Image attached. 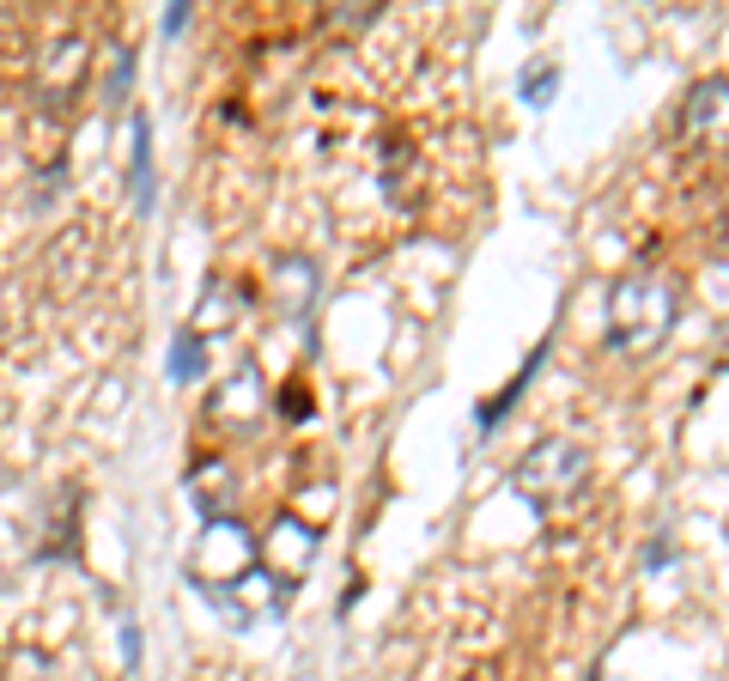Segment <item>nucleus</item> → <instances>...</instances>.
Returning a JSON list of instances; mask_svg holds the SVG:
<instances>
[{
    "instance_id": "3",
    "label": "nucleus",
    "mask_w": 729,
    "mask_h": 681,
    "mask_svg": "<svg viewBox=\"0 0 729 681\" xmlns=\"http://www.w3.org/2000/svg\"><path fill=\"white\" fill-rule=\"evenodd\" d=\"M681 134L706 152H729V80H706L681 104Z\"/></svg>"
},
{
    "instance_id": "9",
    "label": "nucleus",
    "mask_w": 729,
    "mask_h": 681,
    "mask_svg": "<svg viewBox=\"0 0 729 681\" xmlns=\"http://www.w3.org/2000/svg\"><path fill=\"white\" fill-rule=\"evenodd\" d=\"M553 80H559V68L547 61V68H536V73L523 80V98H529V104H541V98H547V86H553Z\"/></svg>"
},
{
    "instance_id": "1",
    "label": "nucleus",
    "mask_w": 729,
    "mask_h": 681,
    "mask_svg": "<svg viewBox=\"0 0 729 681\" xmlns=\"http://www.w3.org/2000/svg\"><path fill=\"white\" fill-rule=\"evenodd\" d=\"M675 311H681L675 304V280L638 268V274H627L608 292V341L627 347V353H650L675 329Z\"/></svg>"
},
{
    "instance_id": "8",
    "label": "nucleus",
    "mask_w": 729,
    "mask_h": 681,
    "mask_svg": "<svg viewBox=\"0 0 729 681\" xmlns=\"http://www.w3.org/2000/svg\"><path fill=\"white\" fill-rule=\"evenodd\" d=\"M194 371H201V341H177V359H171V378L189 383Z\"/></svg>"
},
{
    "instance_id": "2",
    "label": "nucleus",
    "mask_w": 729,
    "mask_h": 681,
    "mask_svg": "<svg viewBox=\"0 0 729 681\" xmlns=\"http://www.w3.org/2000/svg\"><path fill=\"white\" fill-rule=\"evenodd\" d=\"M517 493L529 499V505H553V499H571L583 481H590V457L578 451L571 439H541L536 451L517 462Z\"/></svg>"
},
{
    "instance_id": "6",
    "label": "nucleus",
    "mask_w": 729,
    "mask_h": 681,
    "mask_svg": "<svg viewBox=\"0 0 729 681\" xmlns=\"http://www.w3.org/2000/svg\"><path fill=\"white\" fill-rule=\"evenodd\" d=\"M80 73H86V43L80 37H68V43H56L49 49V61H43V92L68 98L73 86H80Z\"/></svg>"
},
{
    "instance_id": "4",
    "label": "nucleus",
    "mask_w": 729,
    "mask_h": 681,
    "mask_svg": "<svg viewBox=\"0 0 729 681\" xmlns=\"http://www.w3.org/2000/svg\"><path fill=\"white\" fill-rule=\"evenodd\" d=\"M250 567H256V542L238 523H213L201 535V554H194V572L201 578H243Z\"/></svg>"
},
{
    "instance_id": "5",
    "label": "nucleus",
    "mask_w": 729,
    "mask_h": 681,
    "mask_svg": "<svg viewBox=\"0 0 729 681\" xmlns=\"http://www.w3.org/2000/svg\"><path fill=\"white\" fill-rule=\"evenodd\" d=\"M310 560H317V530H310V523H298V518H280V523H273V530H268V572L304 578Z\"/></svg>"
},
{
    "instance_id": "7",
    "label": "nucleus",
    "mask_w": 729,
    "mask_h": 681,
    "mask_svg": "<svg viewBox=\"0 0 729 681\" xmlns=\"http://www.w3.org/2000/svg\"><path fill=\"white\" fill-rule=\"evenodd\" d=\"M134 196H140V208H147V196H152V147H147V122H134Z\"/></svg>"
}]
</instances>
